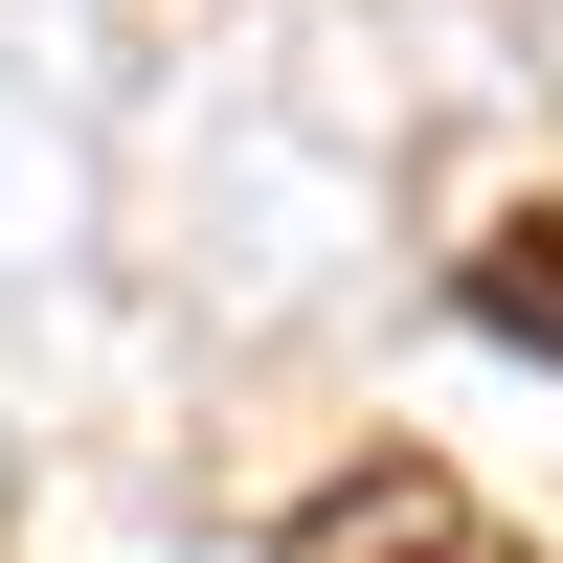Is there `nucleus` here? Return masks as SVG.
Here are the masks:
<instances>
[{"instance_id": "1", "label": "nucleus", "mask_w": 563, "mask_h": 563, "mask_svg": "<svg viewBox=\"0 0 563 563\" xmlns=\"http://www.w3.org/2000/svg\"><path fill=\"white\" fill-rule=\"evenodd\" d=\"M271 563H541V541H496L474 474H429V451H361V474L294 496V541H271Z\"/></svg>"}, {"instance_id": "2", "label": "nucleus", "mask_w": 563, "mask_h": 563, "mask_svg": "<svg viewBox=\"0 0 563 563\" xmlns=\"http://www.w3.org/2000/svg\"><path fill=\"white\" fill-rule=\"evenodd\" d=\"M474 316H496V339H541V361H563V203H519V225L474 249Z\"/></svg>"}]
</instances>
